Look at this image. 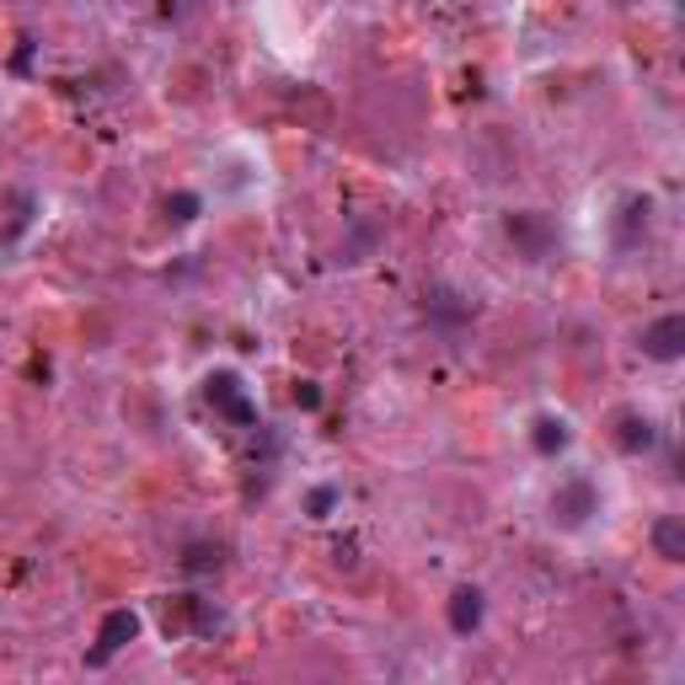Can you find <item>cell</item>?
<instances>
[{
  "label": "cell",
  "mask_w": 685,
  "mask_h": 685,
  "mask_svg": "<svg viewBox=\"0 0 685 685\" xmlns=\"http://www.w3.org/2000/svg\"><path fill=\"white\" fill-rule=\"evenodd\" d=\"M654 423H648V417L643 413H622L616 417V445L626 450V455H643V450H654Z\"/></svg>",
  "instance_id": "ba28073f"
},
{
  "label": "cell",
  "mask_w": 685,
  "mask_h": 685,
  "mask_svg": "<svg viewBox=\"0 0 685 685\" xmlns=\"http://www.w3.org/2000/svg\"><path fill=\"white\" fill-rule=\"evenodd\" d=\"M482 590H455L450 595V605H445V616H450V632H461V637H472L482 626Z\"/></svg>",
  "instance_id": "52a82bcc"
},
{
  "label": "cell",
  "mask_w": 685,
  "mask_h": 685,
  "mask_svg": "<svg viewBox=\"0 0 685 685\" xmlns=\"http://www.w3.org/2000/svg\"><path fill=\"white\" fill-rule=\"evenodd\" d=\"M643 354L669 364L685 354V316H658L654 328H643Z\"/></svg>",
  "instance_id": "3957f363"
},
{
  "label": "cell",
  "mask_w": 685,
  "mask_h": 685,
  "mask_svg": "<svg viewBox=\"0 0 685 685\" xmlns=\"http://www.w3.org/2000/svg\"><path fill=\"white\" fill-rule=\"evenodd\" d=\"M508 236L525 246V258H546L557 246V231L541 220V214H508Z\"/></svg>",
  "instance_id": "8992f818"
},
{
  "label": "cell",
  "mask_w": 685,
  "mask_h": 685,
  "mask_svg": "<svg viewBox=\"0 0 685 685\" xmlns=\"http://www.w3.org/2000/svg\"><path fill=\"white\" fill-rule=\"evenodd\" d=\"M654 552L664 557V563H681L685 557V525L675 520V514H664L654 525Z\"/></svg>",
  "instance_id": "9c48e42d"
},
{
  "label": "cell",
  "mask_w": 685,
  "mask_h": 685,
  "mask_svg": "<svg viewBox=\"0 0 685 685\" xmlns=\"http://www.w3.org/2000/svg\"><path fill=\"white\" fill-rule=\"evenodd\" d=\"M220 626V611L199 595H182L172 611H167V632H214Z\"/></svg>",
  "instance_id": "5b68a950"
},
{
  "label": "cell",
  "mask_w": 685,
  "mask_h": 685,
  "mask_svg": "<svg viewBox=\"0 0 685 685\" xmlns=\"http://www.w3.org/2000/svg\"><path fill=\"white\" fill-rule=\"evenodd\" d=\"M134 637H140V616H134L129 605L108 611V616H102V626H97V648H91V664H108V658L119 654V648H129Z\"/></svg>",
  "instance_id": "6da1fadb"
},
{
  "label": "cell",
  "mask_w": 685,
  "mask_h": 685,
  "mask_svg": "<svg viewBox=\"0 0 685 685\" xmlns=\"http://www.w3.org/2000/svg\"><path fill=\"white\" fill-rule=\"evenodd\" d=\"M188 573H209V567H220V552H209V546H188Z\"/></svg>",
  "instance_id": "7c38bea8"
},
{
  "label": "cell",
  "mask_w": 685,
  "mask_h": 685,
  "mask_svg": "<svg viewBox=\"0 0 685 685\" xmlns=\"http://www.w3.org/2000/svg\"><path fill=\"white\" fill-rule=\"evenodd\" d=\"M204 391H209V402L220 407V413L231 417V423H241V429H252L258 423V413H252V402L241 396V381L231 375V370H220V375H209L204 381Z\"/></svg>",
  "instance_id": "7a4b0ae2"
},
{
  "label": "cell",
  "mask_w": 685,
  "mask_h": 685,
  "mask_svg": "<svg viewBox=\"0 0 685 685\" xmlns=\"http://www.w3.org/2000/svg\"><path fill=\"white\" fill-rule=\"evenodd\" d=\"M590 514H600V498H595V487H590V482H567L563 493L552 498V520H557V525H567V531H573V525H584Z\"/></svg>",
  "instance_id": "277c9868"
},
{
  "label": "cell",
  "mask_w": 685,
  "mask_h": 685,
  "mask_svg": "<svg viewBox=\"0 0 685 685\" xmlns=\"http://www.w3.org/2000/svg\"><path fill=\"white\" fill-rule=\"evenodd\" d=\"M332 504H338V493H332V487H316V493H311V514H316V520H322Z\"/></svg>",
  "instance_id": "5bb4252c"
},
{
  "label": "cell",
  "mask_w": 685,
  "mask_h": 685,
  "mask_svg": "<svg viewBox=\"0 0 685 685\" xmlns=\"http://www.w3.org/2000/svg\"><path fill=\"white\" fill-rule=\"evenodd\" d=\"M531 445H536L541 455H563V450H567V423H563V417H536Z\"/></svg>",
  "instance_id": "30bf717a"
},
{
  "label": "cell",
  "mask_w": 685,
  "mask_h": 685,
  "mask_svg": "<svg viewBox=\"0 0 685 685\" xmlns=\"http://www.w3.org/2000/svg\"><path fill=\"white\" fill-rule=\"evenodd\" d=\"M167 214H172L178 225L199 220V193H172V199H167Z\"/></svg>",
  "instance_id": "8fae6325"
},
{
  "label": "cell",
  "mask_w": 685,
  "mask_h": 685,
  "mask_svg": "<svg viewBox=\"0 0 685 685\" xmlns=\"http://www.w3.org/2000/svg\"><path fill=\"white\" fill-rule=\"evenodd\" d=\"M295 402L305 407V413H316V407H322V386H316V381H300V386H295Z\"/></svg>",
  "instance_id": "4fadbf2b"
}]
</instances>
